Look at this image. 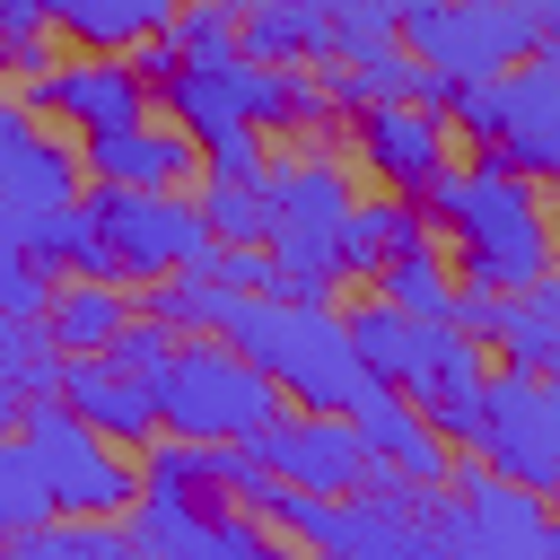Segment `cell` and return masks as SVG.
<instances>
[{
    "label": "cell",
    "mask_w": 560,
    "mask_h": 560,
    "mask_svg": "<svg viewBox=\"0 0 560 560\" xmlns=\"http://www.w3.org/2000/svg\"><path fill=\"white\" fill-rule=\"evenodd\" d=\"M446 245H455V280L464 289H516L534 271H551V219H542V175H516L499 158L472 149V166H438L411 201Z\"/></svg>",
    "instance_id": "cell-1"
},
{
    "label": "cell",
    "mask_w": 560,
    "mask_h": 560,
    "mask_svg": "<svg viewBox=\"0 0 560 560\" xmlns=\"http://www.w3.org/2000/svg\"><path fill=\"white\" fill-rule=\"evenodd\" d=\"M228 350H245L298 411H350L368 368L332 315V298H236L228 324H219Z\"/></svg>",
    "instance_id": "cell-2"
},
{
    "label": "cell",
    "mask_w": 560,
    "mask_h": 560,
    "mask_svg": "<svg viewBox=\"0 0 560 560\" xmlns=\"http://www.w3.org/2000/svg\"><path fill=\"white\" fill-rule=\"evenodd\" d=\"M429 551H446V560H551L560 525H551L542 490H525V481H508L455 446V464L429 499Z\"/></svg>",
    "instance_id": "cell-3"
},
{
    "label": "cell",
    "mask_w": 560,
    "mask_h": 560,
    "mask_svg": "<svg viewBox=\"0 0 560 560\" xmlns=\"http://www.w3.org/2000/svg\"><path fill=\"white\" fill-rule=\"evenodd\" d=\"M271 411H280V385L245 350H228L219 332H184L175 359L158 368V429H184V438H254Z\"/></svg>",
    "instance_id": "cell-4"
},
{
    "label": "cell",
    "mask_w": 560,
    "mask_h": 560,
    "mask_svg": "<svg viewBox=\"0 0 560 560\" xmlns=\"http://www.w3.org/2000/svg\"><path fill=\"white\" fill-rule=\"evenodd\" d=\"M18 438H26V455H35V472H44L61 516H122L140 499V464L114 438H96L61 394H35L18 411Z\"/></svg>",
    "instance_id": "cell-5"
},
{
    "label": "cell",
    "mask_w": 560,
    "mask_h": 560,
    "mask_svg": "<svg viewBox=\"0 0 560 560\" xmlns=\"http://www.w3.org/2000/svg\"><path fill=\"white\" fill-rule=\"evenodd\" d=\"M394 44L420 52L429 70H446V79H490L516 52L551 44V26L525 0H402L394 9Z\"/></svg>",
    "instance_id": "cell-6"
},
{
    "label": "cell",
    "mask_w": 560,
    "mask_h": 560,
    "mask_svg": "<svg viewBox=\"0 0 560 560\" xmlns=\"http://www.w3.org/2000/svg\"><path fill=\"white\" fill-rule=\"evenodd\" d=\"M105 236V271L114 280H158L175 262H201L210 228L192 210V184H79Z\"/></svg>",
    "instance_id": "cell-7"
},
{
    "label": "cell",
    "mask_w": 560,
    "mask_h": 560,
    "mask_svg": "<svg viewBox=\"0 0 560 560\" xmlns=\"http://www.w3.org/2000/svg\"><path fill=\"white\" fill-rule=\"evenodd\" d=\"M490 472L525 481V490H560V394L551 376H525V368H481V429L472 446Z\"/></svg>",
    "instance_id": "cell-8"
},
{
    "label": "cell",
    "mask_w": 560,
    "mask_h": 560,
    "mask_svg": "<svg viewBox=\"0 0 560 560\" xmlns=\"http://www.w3.org/2000/svg\"><path fill=\"white\" fill-rule=\"evenodd\" d=\"M26 114L35 122H61V131H114V122H140L149 114V79L131 70V52H52L44 70L18 79Z\"/></svg>",
    "instance_id": "cell-9"
},
{
    "label": "cell",
    "mask_w": 560,
    "mask_h": 560,
    "mask_svg": "<svg viewBox=\"0 0 560 560\" xmlns=\"http://www.w3.org/2000/svg\"><path fill=\"white\" fill-rule=\"evenodd\" d=\"M499 122H490V140H481V158H499V166H516V175H551L560 166V52L551 44H534V52H516L508 70H499Z\"/></svg>",
    "instance_id": "cell-10"
},
{
    "label": "cell",
    "mask_w": 560,
    "mask_h": 560,
    "mask_svg": "<svg viewBox=\"0 0 560 560\" xmlns=\"http://www.w3.org/2000/svg\"><path fill=\"white\" fill-rule=\"evenodd\" d=\"M446 149H455V131H446V114L420 105V96H402V105H359V114H350V158H359L385 192H402V201H420V184H429L438 166H455Z\"/></svg>",
    "instance_id": "cell-11"
},
{
    "label": "cell",
    "mask_w": 560,
    "mask_h": 560,
    "mask_svg": "<svg viewBox=\"0 0 560 560\" xmlns=\"http://www.w3.org/2000/svg\"><path fill=\"white\" fill-rule=\"evenodd\" d=\"M245 446L262 455L271 481H298V490H359L368 464H376L341 411H271Z\"/></svg>",
    "instance_id": "cell-12"
},
{
    "label": "cell",
    "mask_w": 560,
    "mask_h": 560,
    "mask_svg": "<svg viewBox=\"0 0 560 560\" xmlns=\"http://www.w3.org/2000/svg\"><path fill=\"white\" fill-rule=\"evenodd\" d=\"M341 420H350V429H359V446H368L385 472H402L411 490H438V481H446V464H455V446L420 420V402H411V394H394V385H376V376L359 385V402H350Z\"/></svg>",
    "instance_id": "cell-13"
},
{
    "label": "cell",
    "mask_w": 560,
    "mask_h": 560,
    "mask_svg": "<svg viewBox=\"0 0 560 560\" xmlns=\"http://www.w3.org/2000/svg\"><path fill=\"white\" fill-rule=\"evenodd\" d=\"M52 394H61L96 438H114V446H140V438L158 429V376H131V368L105 359V350H70Z\"/></svg>",
    "instance_id": "cell-14"
},
{
    "label": "cell",
    "mask_w": 560,
    "mask_h": 560,
    "mask_svg": "<svg viewBox=\"0 0 560 560\" xmlns=\"http://www.w3.org/2000/svg\"><path fill=\"white\" fill-rule=\"evenodd\" d=\"M79 175L88 184H192L201 149L175 122H114V131H79Z\"/></svg>",
    "instance_id": "cell-15"
},
{
    "label": "cell",
    "mask_w": 560,
    "mask_h": 560,
    "mask_svg": "<svg viewBox=\"0 0 560 560\" xmlns=\"http://www.w3.org/2000/svg\"><path fill=\"white\" fill-rule=\"evenodd\" d=\"M228 96H236V114L254 131H324L332 122V96H324V79L306 61H254V52H236L228 61Z\"/></svg>",
    "instance_id": "cell-16"
},
{
    "label": "cell",
    "mask_w": 560,
    "mask_h": 560,
    "mask_svg": "<svg viewBox=\"0 0 560 560\" xmlns=\"http://www.w3.org/2000/svg\"><path fill=\"white\" fill-rule=\"evenodd\" d=\"M35 324L52 332V350H61V359H70V350H105V341L131 324V289H122L114 271H52V289H44Z\"/></svg>",
    "instance_id": "cell-17"
},
{
    "label": "cell",
    "mask_w": 560,
    "mask_h": 560,
    "mask_svg": "<svg viewBox=\"0 0 560 560\" xmlns=\"http://www.w3.org/2000/svg\"><path fill=\"white\" fill-rule=\"evenodd\" d=\"M341 332H350V350H359V368H368L376 385L411 394V385L429 376V350H438V332H446V324H429V315H402V306L368 298V306H350V315H341Z\"/></svg>",
    "instance_id": "cell-18"
},
{
    "label": "cell",
    "mask_w": 560,
    "mask_h": 560,
    "mask_svg": "<svg viewBox=\"0 0 560 560\" xmlns=\"http://www.w3.org/2000/svg\"><path fill=\"white\" fill-rule=\"evenodd\" d=\"M315 79H324L332 114H359V105H402V96L438 105V96H446V70H429V61H420V52H402V44H376V52L324 61Z\"/></svg>",
    "instance_id": "cell-19"
},
{
    "label": "cell",
    "mask_w": 560,
    "mask_h": 560,
    "mask_svg": "<svg viewBox=\"0 0 560 560\" xmlns=\"http://www.w3.org/2000/svg\"><path fill=\"white\" fill-rule=\"evenodd\" d=\"M490 350H499V368H525V376H551V368H560V280H551V271L499 289Z\"/></svg>",
    "instance_id": "cell-20"
},
{
    "label": "cell",
    "mask_w": 560,
    "mask_h": 560,
    "mask_svg": "<svg viewBox=\"0 0 560 560\" xmlns=\"http://www.w3.org/2000/svg\"><path fill=\"white\" fill-rule=\"evenodd\" d=\"M140 490L149 499H228V438H184V429H149L140 438Z\"/></svg>",
    "instance_id": "cell-21"
},
{
    "label": "cell",
    "mask_w": 560,
    "mask_h": 560,
    "mask_svg": "<svg viewBox=\"0 0 560 560\" xmlns=\"http://www.w3.org/2000/svg\"><path fill=\"white\" fill-rule=\"evenodd\" d=\"M166 18H175V0H44V26L70 35L79 52H131Z\"/></svg>",
    "instance_id": "cell-22"
},
{
    "label": "cell",
    "mask_w": 560,
    "mask_h": 560,
    "mask_svg": "<svg viewBox=\"0 0 560 560\" xmlns=\"http://www.w3.org/2000/svg\"><path fill=\"white\" fill-rule=\"evenodd\" d=\"M420 236H438L402 192H359L350 201V219H341V271L350 280H368L385 254H402V245H420Z\"/></svg>",
    "instance_id": "cell-23"
},
{
    "label": "cell",
    "mask_w": 560,
    "mask_h": 560,
    "mask_svg": "<svg viewBox=\"0 0 560 560\" xmlns=\"http://www.w3.org/2000/svg\"><path fill=\"white\" fill-rule=\"evenodd\" d=\"M140 315H158L166 332H219L228 324V289L201 271V262H175V271H158V280H140V298H131Z\"/></svg>",
    "instance_id": "cell-24"
},
{
    "label": "cell",
    "mask_w": 560,
    "mask_h": 560,
    "mask_svg": "<svg viewBox=\"0 0 560 560\" xmlns=\"http://www.w3.org/2000/svg\"><path fill=\"white\" fill-rule=\"evenodd\" d=\"M376 298L385 306H402V315H429V324H446V298H455V271H446V254H438V236H420V245H402V254H385L376 271Z\"/></svg>",
    "instance_id": "cell-25"
},
{
    "label": "cell",
    "mask_w": 560,
    "mask_h": 560,
    "mask_svg": "<svg viewBox=\"0 0 560 560\" xmlns=\"http://www.w3.org/2000/svg\"><path fill=\"white\" fill-rule=\"evenodd\" d=\"M26 254H35L44 271H105V236H96L88 192H70V201L35 210V219H26Z\"/></svg>",
    "instance_id": "cell-26"
},
{
    "label": "cell",
    "mask_w": 560,
    "mask_h": 560,
    "mask_svg": "<svg viewBox=\"0 0 560 560\" xmlns=\"http://www.w3.org/2000/svg\"><path fill=\"white\" fill-rule=\"evenodd\" d=\"M192 210L210 228V245H262L271 236V201L262 184H228V175H192Z\"/></svg>",
    "instance_id": "cell-27"
},
{
    "label": "cell",
    "mask_w": 560,
    "mask_h": 560,
    "mask_svg": "<svg viewBox=\"0 0 560 560\" xmlns=\"http://www.w3.org/2000/svg\"><path fill=\"white\" fill-rule=\"evenodd\" d=\"M9 551H26V560H122L131 534H122V516H44Z\"/></svg>",
    "instance_id": "cell-28"
},
{
    "label": "cell",
    "mask_w": 560,
    "mask_h": 560,
    "mask_svg": "<svg viewBox=\"0 0 560 560\" xmlns=\"http://www.w3.org/2000/svg\"><path fill=\"white\" fill-rule=\"evenodd\" d=\"M44 516H61V508H52V490H44L35 455H26V438H18V429H0V542L35 534Z\"/></svg>",
    "instance_id": "cell-29"
},
{
    "label": "cell",
    "mask_w": 560,
    "mask_h": 560,
    "mask_svg": "<svg viewBox=\"0 0 560 560\" xmlns=\"http://www.w3.org/2000/svg\"><path fill=\"white\" fill-rule=\"evenodd\" d=\"M0 376H9L26 402L61 385V350H52V332H44L35 315H0Z\"/></svg>",
    "instance_id": "cell-30"
},
{
    "label": "cell",
    "mask_w": 560,
    "mask_h": 560,
    "mask_svg": "<svg viewBox=\"0 0 560 560\" xmlns=\"http://www.w3.org/2000/svg\"><path fill=\"white\" fill-rule=\"evenodd\" d=\"M158 35L175 44V61H236V9H219V0H175V18Z\"/></svg>",
    "instance_id": "cell-31"
},
{
    "label": "cell",
    "mask_w": 560,
    "mask_h": 560,
    "mask_svg": "<svg viewBox=\"0 0 560 560\" xmlns=\"http://www.w3.org/2000/svg\"><path fill=\"white\" fill-rule=\"evenodd\" d=\"M201 271H210L228 298H271V289H280L271 245H201Z\"/></svg>",
    "instance_id": "cell-32"
},
{
    "label": "cell",
    "mask_w": 560,
    "mask_h": 560,
    "mask_svg": "<svg viewBox=\"0 0 560 560\" xmlns=\"http://www.w3.org/2000/svg\"><path fill=\"white\" fill-rule=\"evenodd\" d=\"M44 289H52V271L26 254V236H18V228H0V315H35V306H44Z\"/></svg>",
    "instance_id": "cell-33"
},
{
    "label": "cell",
    "mask_w": 560,
    "mask_h": 560,
    "mask_svg": "<svg viewBox=\"0 0 560 560\" xmlns=\"http://www.w3.org/2000/svg\"><path fill=\"white\" fill-rule=\"evenodd\" d=\"M175 341H184V332H166L158 315H140V306H131V324H122V332L105 341V359H122L131 376H158V368L175 359Z\"/></svg>",
    "instance_id": "cell-34"
},
{
    "label": "cell",
    "mask_w": 560,
    "mask_h": 560,
    "mask_svg": "<svg viewBox=\"0 0 560 560\" xmlns=\"http://www.w3.org/2000/svg\"><path fill=\"white\" fill-rule=\"evenodd\" d=\"M271 166V149H262V131L254 122H236V131H219V140H201V175H228V184H254Z\"/></svg>",
    "instance_id": "cell-35"
},
{
    "label": "cell",
    "mask_w": 560,
    "mask_h": 560,
    "mask_svg": "<svg viewBox=\"0 0 560 560\" xmlns=\"http://www.w3.org/2000/svg\"><path fill=\"white\" fill-rule=\"evenodd\" d=\"M0 35H44V0H0Z\"/></svg>",
    "instance_id": "cell-36"
},
{
    "label": "cell",
    "mask_w": 560,
    "mask_h": 560,
    "mask_svg": "<svg viewBox=\"0 0 560 560\" xmlns=\"http://www.w3.org/2000/svg\"><path fill=\"white\" fill-rule=\"evenodd\" d=\"M26 122H35V114H26V96L0 79V131H26Z\"/></svg>",
    "instance_id": "cell-37"
},
{
    "label": "cell",
    "mask_w": 560,
    "mask_h": 560,
    "mask_svg": "<svg viewBox=\"0 0 560 560\" xmlns=\"http://www.w3.org/2000/svg\"><path fill=\"white\" fill-rule=\"evenodd\" d=\"M18 411H26V394H18L9 376H0V429H18Z\"/></svg>",
    "instance_id": "cell-38"
},
{
    "label": "cell",
    "mask_w": 560,
    "mask_h": 560,
    "mask_svg": "<svg viewBox=\"0 0 560 560\" xmlns=\"http://www.w3.org/2000/svg\"><path fill=\"white\" fill-rule=\"evenodd\" d=\"M219 9H245V0H219Z\"/></svg>",
    "instance_id": "cell-39"
},
{
    "label": "cell",
    "mask_w": 560,
    "mask_h": 560,
    "mask_svg": "<svg viewBox=\"0 0 560 560\" xmlns=\"http://www.w3.org/2000/svg\"><path fill=\"white\" fill-rule=\"evenodd\" d=\"M394 9H402V0H394Z\"/></svg>",
    "instance_id": "cell-40"
}]
</instances>
